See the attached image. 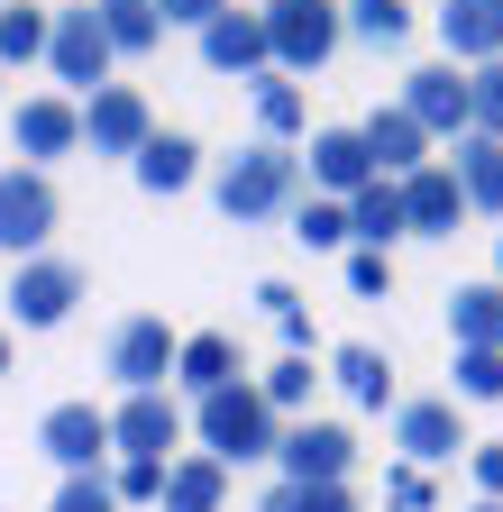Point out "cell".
Instances as JSON below:
<instances>
[{"label": "cell", "mask_w": 503, "mask_h": 512, "mask_svg": "<svg viewBox=\"0 0 503 512\" xmlns=\"http://www.w3.org/2000/svg\"><path fill=\"white\" fill-rule=\"evenodd\" d=\"M302 183H311V174H302V156H293V147H275V138H257L247 156H229V165H220V183H211V192H220V220H238V229H247V220H284V211H302Z\"/></svg>", "instance_id": "6da1fadb"}, {"label": "cell", "mask_w": 503, "mask_h": 512, "mask_svg": "<svg viewBox=\"0 0 503 512\" xmlns=\"http://www.w3.org/2000/svg\"><path fill=\"white\" fill-rule=\"evenodd\" d=\"M193 430H202V458H220V467H247V458H275L284 448V421L266 412L257 384H229V394L193 403Z\"/></svg>", "instance_id": "7a4b0ae2"}, {"label": "cell", "mask_w": 503, "mask_h": 512, "mask_svg": "<svg viewBox=\"0 0 503 512\" xmlns=\"http://www.w3.org/2000/svg\"><path fill=\"white\" fill-rule=\"evenodd\" d=\"M348 19L339 0H275L266 10V46H275V74H321V64L339 55Z\"/></svg>", "instance_id": "3957f363"}, {"label": "cell", "mask_w": 503, "mask_h": 512, "mask_svg": "<svg viewBox=\"0 0 503 512\" xmlns=\"http://www.w3.org/2000/svg\"><path fill=\"white\" fill-rule=\"evenodd\" d=\"M174 357H183V339L165 330L156 311H129V320H119V330L101 339V375H119V384H129V394H165Z\"/></svg>", "instance_id": "277c9868"}, {"label": "cell", "mask_w": 503, "mask_h": 512, "mask_svg": "<svg viewBox=\"0 0 503 512\" xmlns=\"http://www.w3.org/2000/svg\"><path fill=\"white\" fill-rule=\"evenodd\" d=\"M403 110L421 119V138H467V128H476V101H467V64H449V55H439V64H412V74H403Z\"/></svg>", "instance_id": "5b68a950"}, {"label": "cell", "mask_w": 503, "mask_h": 512, "mask_svg": "<svg viewBox=\"0 0 503 512\" xmlns=\"http://www.w3.org/2000/svg\"><path fill=\"white\" fill-rule=\"evenodd\" d=\"M394 448H403V467H449L458 448H476L467 430H458V394H412V403H394Z\"/></svg>", "instance_id": "8992f818"}, {"label": "cell", "mask_w": 503, "mask_h": 512, "mask_svg": "<svg viewBox=\"0 0 503 512\" xmlns=\"http://www.w3.org/2000/svg\"><path fill=\"white\" fill-rule=\"evenodd\" d=\"M147 138H156V110H147L138 83H101V92L83 101V147H92V156H129V165H138Z\"/></svg>", "instance_id": "52a82bcc"}, {"label": "cell", "mask_w": 503, "mask_h": 512, "mask_svg": "<svg viewBox=\"0 0 503 512\" xmlns=\"http://www.w3.org/2000/svg\"><path fill=\"white\" fill-rule=\"evenodd\" d=\"M275 467H284V485H348L357 439H348V421H284Z\"/></svg>", "instance_id": "ba28073f"}, {"label": "cell", "mask_w": 503, "mask_h": 512, "mask_svg": "<svg viewBox=\"0 0 503 512\" xmlns=\"http://www.w3.org/2000/svg\"><path fill=\"white\" fill-rule=\"evenodd\" d=\"M55 220H65V202H55V183L37 165H10V174H0V247H10V256H37L55 238Z\"/></svg>", "instance_id": "9c48e42d"}, {"label": "cell", "mask_w": 503, "mask_h": 512, "mask_svg": "<svg viewBox=\"0 0 503 512\" xmlns=\"http://www.w3.org/2000/svg\"><path fill=\"white\" fill-rule=\"evenodd\" d=\"M37 448H46L65 476H101V467L119 458V448H110V412H92V403H55V412L37 421Z\"/></svg>", "instance_id": "30bf717a"}, {"label": "cell", "mask_w": 503, "mask_h": 512, "mask_svg": "<svg viewBox=\"0 0 503 512\" xmlns=\"http://www.w3.org/2000/svg\"><path fill=\"white\" fill-rule=\"evenodd\" d=\"M302 174H311V192H321V202H357L366 183H385V174H375V156H366V128H311Z\"/></svg>", "instance_id": "8fae6325"}, {"label": "cell", "mask_w": 503, "mask_h": 512, "mask_svg": "<svg viewBox=\"0 0 503 512\" xmlns=\"http://www.w3.org/2000/svg\"><path fill=\"white\" fill-rule=\"evenodd\" d=\"M74 302H83V266H74V256H28L19 284H10V320H19V330H55Z\"/></svg>", "instance_id": "7c38bea8"}, {"label": "cell", "mask_w": 503, "mask_h": 512, "mask_svg": "<svg viewBox=\"0 0 503 512\" xmlns=\"http://www.w3.org/2000/svg\"><path fill=\"white\" fill-rule=\"evenodd\" d=\"M202 64L211 74H238V83H257V74H275V46H266V10H229L202 28Z\"/></svg>", "instance_id": "4fadbf2b"}, {"label": "cell", "mask_w": 503, "mask_h": 512, "mask_svg": "<svg viewBox=\"0 0 503 512\" xmlns=\"http://www.w3.org/2000/svg\"><path fill=\"white\" fill-rule=\"evenodd\" d=\"M10 138H19V156L46 174V156H74V147H83V110H74L65 92H28V101L10 110Z\"/></svg>", "instance_id": "5bb4252c"}, {"label": "cell", "mask_w": 503, "mask_h": 512, "mask_svg": "<svg viewBox=\"0 0 503 512\" xmlns=\"http://www.w3.org/2000/svg\"><path fill=\"white\" fill-rule=\"evenodd\" d=\"M46 64H55V83H83V92H101V74H110V37H101V19H92V10H55Z\"/></svg>", "instance_id": "9a60e30c"}, {"label": "cell", "mask_w": 503, "mask_h": 512, "mask_svg": "<svg viewBox=\"0 0 503 512\" xmlns=\"http://www.w3.org/2000/svg\"><path fill=\"white\" fill-rule=\"evenodd\" d=\"M439 46L449 64H503V0H439Z\"/></svg>", "instance_id": "2e32d148"}, {"label": "cell", "mask_w": 503, "mask_h": 512, "mask_svg": "<svg viewBox=\"0 0 503 512\" xmlns=\"http://www.w3.org/2000/svg\"><path fill=\"white\" fill-rule=\"evenodd\" d=\"M174 439H183L174 394H129L110 412V448H119V458H174Z\"/></svg>", "instance_id": "e0dca14e"}, {"label": "cell", "mask_w": 503, "mask_h": 512, "mask_svg": "<svg viewBox=\"0 0 503 512\" xmlns=\"http://www.w3.org/2000/svg\"><path fill=\"white\" fill-rule=\"evenodd\" d=\"M403 220H412L421 238H449V229L467 220V192H458V174L439 165V156H430L421 174H403Z\"/></svg>", "instance_id": "ac0fdd59"}, {"label": "cell", "mask_w": 503, "mask_h": 512, "mask_svg": "<svg viewBox=\"0 0 503 512\" xmlns=\"http://www.w3.org/2000/svg\"><path fill=\"white\" fill-rule=\"evenodd\" d=\"M366 156H375V174H385V183H403V174L430 165V138H421V119L394 101V110H375V119H366Z\"/></svg>", "instance_id": "d6986e66"}, {"label": "cell", "mask_w": 503, "mask_h": 512, "mask_svg": "<svg viewBox=\"0 0 503 512\" xmlns=\"http://www.w3.org/2000/svg\"><path fill=\"white\" fill-rule=\"evenodd\" d=\"M174 384H183L193 403L229 394V384H238V339H229V330H193V339H183V357H174Z\"/></svg>", "instance_id": "ffe728a7"}, {"label": "cell", "mask_w": 503, "mask_h": 512, "mask_svg": "<svg viewBox=\"0 0 503 512\" xmlns=\"http://www.w3.org/2000/svg\"><path fill=\"white\" fill-rule=\"evenodd\" d=\"M129 174H138V192H156V202H165V192H183V183L202 174V147L183 138V128H156V138L138 147V165H129Z\"/></svg>", "instance_id": "44dd1931"}, {"label": "cell", "mask_w": 503, "mask_h": 512, "mask_svg": "<svg viewBox=\"0 0 503 512\" xmlns=\"http://www.w3.org/2000/svg\"><path fill=\"white\" fill-rule=\"evenodd\" d=\"M449 174H458V192H467V211H494L503 220V138H458V156H449Z\"/></svg>", "instance_id": "7402d4cb"}, {"label": "cell", "mask_w": 503, "mask_h": 512, "mask_svg": "<svg viewBox=\"0 0 503 512\" xmlns=\"http://www.w3.org/2000/svg\"><path fill=\"white\" fill-rule=\"evenodd\" d=\"M220 503H229V467L202 458V448H183L165 467V512H220Z\"/></svg>", "instance_id": "603a6c76"}, {"label": "cell", "mask_w": 503, "mask_h": 512, "mask_svg": "<svg viewBox=\"0 0 503 512\" xmlns=\"http://www.w3.org/2000/svg\"><path fill=\"white\" fill-rule=\"evenodd\" d=\"M449 339L458 348H503V284H458L449 293Z\"/></svg>", "instance_id": "cb8c5ba5"}, {"label": "cell", "mask_w": 503, "mask_h": 512, "mask_svg": "<svg viewBox=\"0 0 503 512\" xmlns=\"http://www.w3.org/2000/svg\"><path fill=\"white\" fill-rule=\"evenodd\" d=\"M403 229H412V220H403V183H366L357 202H348V238H357V247H375V256H385Z\"/></svg>", "instance_id": "d4e9b609"}, {"label": "cell", "mask_w": 503, "mask_h": 512, "mask_svg": "<svg viewBox=\"0 0 503 512\" xmlns=\"http://www.w3.org/2000/svg\"><path fill=\"white\" fill-rule=\"evenodd\" d=\"M330 375H339V394L366 403V412H385V403H394V366H385V348H366V339H348V348L330 357Z\"/></svg>", "instance_id": "484cf974"}, {"label": "cell", "mask_w": 503, "mask_h": 512, "mask_svg": "<svg viewBox=\"0 0 503 512\" xmlns=\"http://www.w3.org/2000/svg\"><path fill=\"white\" fill-rule=\"evenodd\" d=\"M92 19H101L110 55H147V46L165 37V19H156V0H92Z\"/></svg>", "instance_id": "4316f807"}, {"label": "cell", "mask_w": 503, "mask_h": 512, "mask_svg": "<svg viewBox=\"0 0 503 512\" xmlns=\"http://www.w3.org/2000/svg\"><path fill=\"white\" fill-rule=\"evenodd\" d=\"M302 119H311V92H302L293 74H257V128H266V138H275V147L293 138V128H302Z\"/></svg>", "instance_id": "83f0119b"}, {"label": "cell", "mask_w": 503, "mask_h": 512, "mask_svg": "<svg viewBox=\"0 0 503 512\" xmlns=\"http://www.w3.org/2000/svg\"><path fill=\"white\" fill-rule=\"evenodd\" d=\"M46 37H55V10H28V0H10V10H0V64H37Z\"/></svg>", "instance_id": "f1b7e54d"}, {"label": "cell", "mask_w": 503, "mask_h": 512, "mask_svg": "<svg viewBox=\"0 0 503 512\" xmlns=\"http://www.w3.org/2000/svg\"><path fill=\"white\" fill-rule=\"evenodd\" d=\"M339 19H348V37H366V46H403V37H412V10H403V0H339Z\"/></svg>", "instance_id": "f546056e"}, {"label": "cell", "mask_w": 503, "mask_h": 512, "mask_svg": "<svg viewBox=\"0 0 503 512\" xmlns=\"http://www.w3.org/2000/svg\"><path fill=\"white\" fill-rule=\"evenodd\" d=\"M311 384H321V375H311V357H284L275 375H257V394H266V412L284 421V412H302V403H311Z\"/></svg>", "instance_id": "4dcf8cb0"}, {"label": "cell", "mask_w": 503, "mask_h": 512, "mask_svg": "<svg viewBox=\"0 0 503 512\" xmlns=\"http://www.w3.org/2000/svg\"><path fill=\"white\" fill-rule=\"evenodd\" d=\"M458 403H503V348H458Z\"/></svg>", "instance_id": "1f68e13d"}, {"label": "cell", "mask_w": 503, "mask_h": 512, "mask_svg": "<svg viewBox=\"0 0 503 512\" xmlns=\"http://www.w3.org/2000/svg\"><path fill=\"white\" fill-rule=\"evenodd\" d=\"M293 238L302 247H348V202H321V192H311V202L293 211Z\"/></svg>", "instance_id": "d6a6232c"}, {"label": "cell", "mask_w": 503, "mask_h": 512, "mask_svg": "<svg viewBox=\"0 0 503 512\" xmlns=\"http://www.w3.org/2000/svg\"><path fill=\"white\" fill-rule=\"evenodd\" d=\"M165 467H174V458H119V467H110V494H119V503H165Z\"/></svg>", "instance_id": "836d02e7"}, {"label": "cell", "mask_w": 503, "mask_h": 512, "mask_svg": "<svg viewBox=\"0 0 503 512\" xmlns=\"http://www.w3.org/2000/svg\"><path fill=\"white\" fill-rule=\"evenodd\" d=\"M467 101H476V138H503V64H476Z\"/></svg>", "instance_id": "e575fe53"}, {"label": "cell", "mask_w": 503, "mask_h": 512, "mask_svg": "<svg viewBox=\"0 0 503 512\" xmlns=\"http://www.w3.org/2000/svg\"><path fill=\"white\" fill-rule=\"evenodd\" d=\"M46 512H119V494H110V476H65V494Z\"/></svg>", "instance_id": "d590c367"}, {"label": "cell", "mask_w": 503, "mask_h": 512, "mask_svg": "<svg viewBox=\"0 0 503 512\" xmlns=\"http://www.w3.org/2000/svg\"><path fill=\"white\" fill-rule=\"evenodd\" d=\"M467 476H476V503H503V439H476L467 448Z\"/></svg>", "instance_id": "8d00e7d4"}, {"label": "cell", "mask_w": 503, "mask_h": 512, "mask_svg": "<svg viewBox=\"0 0 503 512\" xmlns=\"http://www.w3.org/2000/svg\"><path fill=\"white\" fill-rule=\"evenodd\" d=\"M348 284L375 302V293H394V256H375V247H348Z\"/></svg>", "instance_id": "74e56055"}, {"label": "cell", "mask_w": 503, "mask_h": 512, "mask_svg": "<svg viewBox=\"0 0 503 512\" xmlns=\"http://www.w3.org/2000/svg\"><path fill=\"white\" fill-rule=\"evenodd\" d=\"M385 512H430V476L421 467H394L385 476Z\"/></svg>", "instance_id": "f35d334b"}, {"label": "cell", "mask_w": 503, "mask_h": 512, "mask_svg": "<svg viewBox=\"0 0 503 512\" xmlns=\"http://www.w3.org/2000/svg\"><path fill=\"white\" fill-rule=\"evenodd\" d=\"M220 10H229V0H156V19H165V28H211Z\"/></svg>", "instance_id": "ab89813d"}, {"label": "cell", "mask_w": 503, "mask_h": 512, "mask_svg": "<svg viewBox=\"0 0 503 512\" xmlns=\"http://www.w3.org/2000/svg\"><path fill=\"white\" fill-rule=\"evenodd\" d=\"M302 512H357L348 485H302Z\"/></svg>", "instance_id": "60d3db41"}, {"label": "cell", "mask_w": 503, "mask_h": 512, "mask_svg": "<svg viewBox=\"0 0 503 512\" xmlns=\"http://www.w3.org/2000/svg\"><path fill=\"white\" fill-rule=\"evenodd\" d=\"M257 512H302V485H275V494H266Z\"/></svg>", "instance_id": "b9f144b4"}, {"label": "cell", "mask_w": 503, "mask_h": 512, "mask_svg": "<svg viewBox=\"0 0 503 512\" xmlns=\"http://www.w3.org/2000/svg\"><path fill=\"white\" fill-rule=\"evenodd\" d=\"M494 284H503V238H494Z\"/></svg>", "instance_id": "7bdbcfd3"}, {"label": "cell", "mask_w": 503, "mask_h": 512, "mask_svg": "<svg viewBox=\"0 0 503 512\" xmlns=\"http://www.w3.org/2000/svg\"><path fill=\"white\" fill-rule=\"evenodd\" d=\"M0 375H10V339H0Z\"/></svg>", "instance_id": "ee69618b"}, {"label": "cell", "mask_w": 503, "mask_h": 512, "mask_svg": "<svg viewBox=\"0 0 503 512\" xmlns=\"http://www.w3.org/2000/svg\"><path fill=\"white\" fill-rule=\"evenodd\" d=\"M467 512H503V503H467Z\"/></svg>", "instance_id": "f6af8a7d"}, {"label": "cell", "mask_w": 503, "mask_h": 512, "mask_svg": "<svg viewBox=\"0 0 503 512\" xmlns=\"http://www.w3.org/2000/svg\"><path fill=\"white\" fill-rule=\"evenodd\" d=\"M257 10H275V0H257Z\"/></svg>", "instance_id": "bcb514c9"}, {"label": "cell", "mask_w": 503, "mask_h": 512, "mask_svg": "<svg viewBox=\"0 0 503 512\" xmlns=\"http://www.w3.org/2000/svg\"><path fill=\"white\" fill-rule=\"evenodd\" d=\"M0 10H10V0H0Z\"/></svg>", "instance_id": "7dc6e473"}]
</instances>
